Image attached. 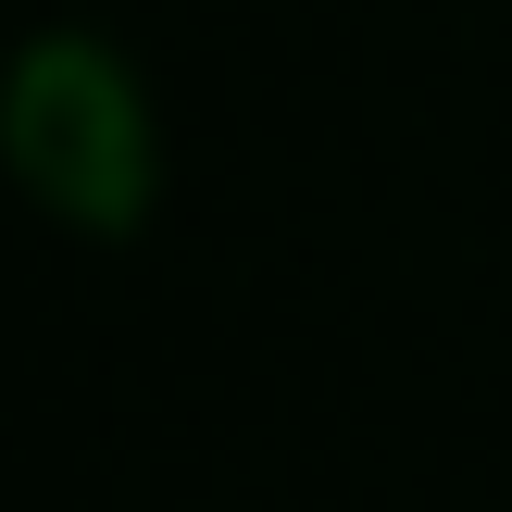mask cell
Returning a JSON list of instances; mask_svg holds the SVG:
<instances>
[{"label":"cell","instance_id":"1","mask_svg":"<svg viewBox=\"0 0 512 512\" xmlns=\"http://www.w3.org/2000/svg\"><path fill=\"white\" fill-rule=\"evenodd\" d=\"M13 163L38 175V200L75 213V225H125L138 213L150 138H138V100H125V75L100 63V50L50 38L38 63H25V88H13Z\"/></svg>","mask_w":512,"mask_h":512}]
</instances>
